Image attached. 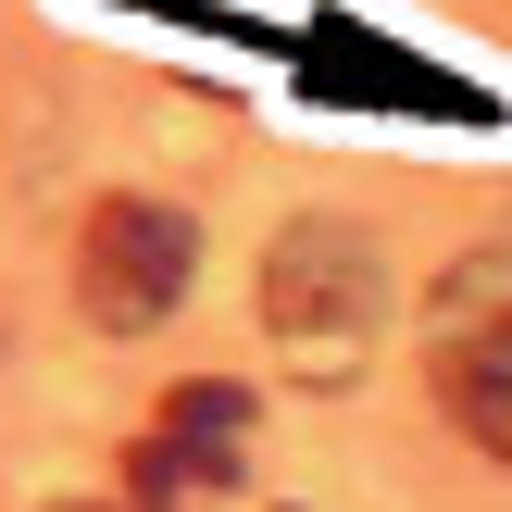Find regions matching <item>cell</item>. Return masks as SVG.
<instances>
[{"label":"cell","instance_id":"cell-1","mask_svg":"<svg viewBox=\"0 0 512 512\" xmlns=\"http://www.w3.org/2000/svg\"><path fill=\"white\" fill-rule=\"evenodd\" d=\"M375 313H388L375 238H363V225H338V213H300L288 238H275V263H263V325H275L313 375H350V363H363V338H375Z\"/></svg>","mask_w":512,"mask_h":512},{"label":"cell","instance_id":"cell-2","mask_svg":"<svg viewBox=\"0 0 512 512\" xmlns=\"http://www.w3.org/2000/svg\"><path fill=\"white\" fill-rule=\"evenodd\" d=\"M75 300H88V325H113V338H138V325H163L175 300H188V263H200V238H188V213H163V200H100L88 213V238H75Z\"/></svg>","mask_w":512,"mask_h":512},{"label":"cell","instance_id":"cell-3","mask_svg":"<svg viewBox=\"0 0 512 512\" xmlns=\"http://www.w3.org/2000/svg\"><path fill=\"white\" fill-rule=\"evenodd\" d=\"M238 438H250V388H175L163 425L125 450V475H138V500L188 488V475H213V488H225V475H238Z\"/></svg>","mask_w":512,"mask_h":512},{"label":"cell","instance_id":"cell-4","mask_svg":"<svg viewBox=\"0 0 512 512\" xmlns=\"http://www.w3.org/2000/svg\"><path fill=\"white\" fill-rule=\"evenodd\" d=\"M300 88H313V100H375V113H413V100H438V113H475L463 88H438L413 50H375L363 25H313V38H300Z\"/></svg>","mask_w":512,"mask_h":512},{"label":"cell","instance_id":"cell-5","mask_svg":"<svg viewBox=\"0 0 512 512\" xmlns=\"http://www.w3.org/2000/svg\"><path fill=\"white\" fill-rule=\"evenodd\" d=\"M438 388H450V413H463V438L512 463V288H488L463 325H450V363H438Z\"/></svg>","mask_w":512,"mask_h":512}]
</instances>
